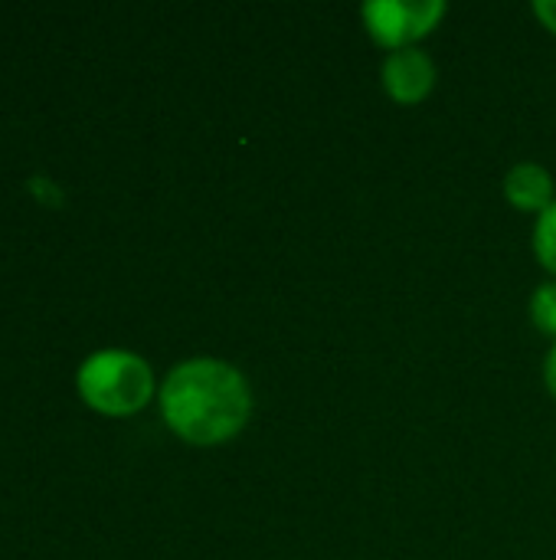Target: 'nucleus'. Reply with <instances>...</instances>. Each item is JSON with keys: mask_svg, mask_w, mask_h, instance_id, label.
Instances as JSON below:
<instances>
[{"mask_svg": "<svg viewBox=\"0 0 556 560\" xmlns=\"http://www.w3.org/2000/svg\"><path fill=\"white\" fill-rule=\"evenodd\" d=\"M531 322L537 325V331L556 338V282L537 285V292L531 295Z\"/></svg>", "mask_w": 556, "mask_h": 560, "instance_id": "nucleus-7", "label": "nucleus"}, {"mask_svg": "<svg viewBox=\"0 0 556 560\" xmlns=\"http://www.w3.org/2000/svg\"><path fill=\"white\" fill-rule=\"evenodd\" d=\"M380 79H383L387 95L397 105H419L436 85V62L423 49L406 46V49H397L383 59Z\"/></svg>", "mask_w": 556, "mask_h": 560, "instance_id": "nucleus-4", "label": "nucleus"}, {"mask_svg": "<svg viewBox=\"0 0 556 560\" xmlns=\"http://www.w3.org/2000/svg\"><path fill=\"white\" fill-rule=\"evenodd\" d=\"M534 253H537L541 266L556 276V200L537 217V226H534Z\"/></svg>", "mask_w": 556, "mask_h": 560, "instance_id": "nucleus-6", "label": "nucleus"}, {"mask_svg": "<svg viewBox=\"0 0 556 560\" xmlns=\"http://www.w3.org/2000/svg\"><path fill=\"white\" fill-rule=\"evenodd\" d=\"M75 387L92 410L105 417H131L154 397V374L151 364L134 351L108 348L82 361Z\"/></svg>", "mask_w": 556, "mask_h": 560, "instance_id": "nucleus-2", "label": "nucleus"}, {"mask_svg": "<svg viewBox=\"0 0 556 560\" xmlns=\"http://www.w3.org/2000/svg\"><path fill=\"white\" fill-rule=\"evenodd\" d=\"M367 33L390 52L413 46L446 16L442 0H370L360 10Z\"/></svg>", "mask_w": 556, "mask_h": 560, "instance_id": "nucleus-3", "label": "nucleus"}, {"mask_svg": "<svg viewBox=\"0 0 556 560\" xmlns=\"http://www.w3.org/2000/svg\"><path fill=\"white\" fill-rule=\"evenodd\" d=\"M544 384H547V390L554 394L556 400V345L554 351L547 354V364H544Z\"/></svg>", "mask_w": 556, "mask_h": 560, "instance_id": "nucleus-9", "label": "nucleus"}, {"mask_svg": "<svg viewBox=\"0 0 556 560\" xmlns=\"http://www.w3.org/2000/svg\"><path fill=\"white\" fill-rule=\"evenodd\" d=\"M534 13H537V20H541L551 33H556V0H537V3H534Z\"/></svg>", "mask_w": 556, "mask_h": 560, "instance_id": "nucleus-8", "label": "nucleus"}, {"mask_svg": "<svg viewBox=\"0 0 556 560\" xmlns=\"http://www.w3.org/2000/svg\"><path fill=\"white\" fill-rule=\"evenodd\" d=\"M164 423L190 446H220L252 417V390L239 368L220 358L177 364L161 384Z\"/></svg>", "mask_w": 556, "mask_h": 560, "instance_id": "nucleus-1", "label": "nucleus"}, {"mask_svg": "<svg viewBox=\"0 0 556 560\" xmlns=\"http://www.w3.org/2000/svg\"><path fill=\"white\" fill-rule=\"evenodd\" d=\"M505 197L514 210L521 213H544L554 203V177L547 167L534 164V161H521L508 171L505 177Z\"/></svg>", "mask_w": 556, "mask_h": 560, "instance_id": "nucleus-5", "label": "nucleus"}]
</instances>
